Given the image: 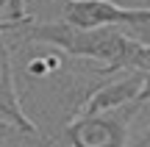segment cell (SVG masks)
Listing matches in <instances>:
<instances>
[{"instance_id": "9c48e42d", "label": "cell", "mask_w": 150, "mask_h": 147, "mask_svg": "<svg viewBox=\"0 0 150 147\" xmlns=\"http://www.w3.org/2000/svg\"><path fill=\"white\" fill-rule=\"evenodd\" d=\"M136 147H150V125L142 131V136L136 139Z\"/></svg>"}, {"instance_id": "8992f818", "label": "cell", "mask_w": 150, "mask_h": 147, "mask_svg": "<svg viewBox=\"0 0 150 147\" xmlns=\"http://www.w3.org/2000/svg\"><path fill=\"white\" fill-rule=\"evenodd\" d=\"M17 133H22V131L14 125V122H8V120L0 117V147H6V142H8L11 136H17Z\"/></svg>"}, {"instance_id": "30bf717a", "label": "cell", "mask_w": 150, "mask_h": 147, "mask_svg": "<svg viewBox=\"0 0 150 147\" xmlns=\"http://www.w3.org/2000/svg\"><path fill=\"white\" fill-rule=\"evenodd\" d=\"M128 6H134V8H150V0H125Z\"/></svg>"}, {"instance_id": "7a4b0ae2", "label": "cell", "mask_w": 150, "mask_h": 147, "mask_svg": "<svg viewBox=\"0 0 150 147\" xmlns=\"http://www.w3.org/2000/svg\"><path fill=\"white\" fill-rule=\"evenodd\" d=\"M136 106H125L120 111L92 117H75L64 128L67 147H125L128 142V122L136 114Z\"/></svg>"}, {"instance_id": "6da1fadb", "label": "cell", "mask_w": 150, "mask_h": 147, "mask_svg": "<svg viewBox=\"0 0 150 147\" xmlns=\"http://www.w3.org/2000/svg\"><path fill=\"white\" fill-rule=\"evenodd\" d=\"M22 42L53 44L72 58H89L100 75H117L125 70L150 72V44L122 33L120 28H75L70 22H31L20 31Z\"/></svg>"}, {"instance_id": "ba28073f", "label": "cell", "mask_w": 150, "mask_h": 147, "mask_svg": "<svg viewBox=\"0 0 150 147\" xmlns=\"http://www.w3.org/2000/svg\"><path fill=\"white\" fill-rule=\"evenodd\" d=\"M145 103H150V72H145V86H142L139 97H136V100H134L131 106H136V108H142Z\"/></svg>"}, {"instance_id": "3957f363", "label": "cell", "mask_w": 150, "mask_h": 147, "mask_svg": "<svg viewBox=\"0 0 150 147\" xmlns=\"http://www.w3.org/2000/svg\"><path fill=\"white\" fill-rule=\"evenodd\" d=\"M142 86H145V72H136V70L117 72L111 81H106L103 86H97L95 92L78 106L75 117H92V114L120 111V108L131 106L136 97H139Z\"/></svg>"}, {"instance_id": "5b68a950", "label": "cell", "mask_w": 150, "mask_h": 147, "mask_svg": "<svg viewBox=\"0 0 150 147\" xmlns=\"http://www.w3.org/2000/svg\"><path fill=\"white\" fill-rule=\"evenodd\" d=\"M6 6H8V0H0V36H3V33H8V31H20V28L31 20V17H25V20H11V17H8V20H3Z\"/></svg>"}, {"instance_id": "277c9868", "label": "cell", "mask_w": 150, "mask_h": 147, "mask_svg": "<svg viewBox=\"0 0 150 147\" xmlns=\"http://www.w3.org/2000/svg\"><path fill=\"white\" fill-rule=\"evenodd\" d=\"M0 117L8 122H14L22 133L28 136H36L39 128L33 120H28V114L22 111V103H20V94H17V86H14V70H11V56H8V47L0 42Z\"/></svg>"}, {"instance_id": "52a82bcc", "label": "cell", "mask_w": 150, "mask_h": 147, "mask_svg": "<svg viewBox=\"0 0 150 147\" xmlns=\"http://www.w3.org/2000/svg\"><path fill=\"white\" fill-rule=\"evenodd\" d=\"M8 17L11 20H25V0H8Z\"/></svg>"}]
</instances>
